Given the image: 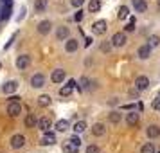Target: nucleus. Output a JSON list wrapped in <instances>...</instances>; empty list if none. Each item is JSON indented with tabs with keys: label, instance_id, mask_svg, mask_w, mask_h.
Listing matches in <instances>:
<instances>
[{
	"label": "nucleus",
	"instance_id": "7ed1b4c3",
	"mask_svg": "<svg viewBox=\"0 0 160 153\" xmlns=\"http://www.w3.org/2000/svg\"><path fill=\"white\" fill-rule=\"evenodd\" d=\"M18 81L16 79H9V81H6L4 85H2V92L4 94H8V95H11V94H15L16 90H18Z\"/></svg>",
	"mask_w": 160,
	"mask_h": 153
},
{
	"label": "nucleus",
	"instance_id": "f3484780",
	"mask_svg": "<svg viewBox=\"0 0 160 153\" xmlns=\"http://www.w3.org/2000/svg\"><path fill=\"white\" fill-rule=\"evenodd\" d=\"M151 45L148 43V45H142V47H140V49H138V58L140 59H148L149 58V56H151Z\"/></svg>",
	"mask_w": 160,
	"mask_h": 153
},
{
	"label": "nucleus",
	"instance_id": "c756f323",
	"mask_svg": "<svg viewBox=\"0 0 160 153\" xmlns=\"http://www.w3.org/2000/svg\"><path fill=\"white\" fill-rule=\"evenodd\" d=\"M140 153H155V146L151 144V142H148V144L142 146V150H140Z\"/></svg>",
	"mask_w": 160,
	"mask_h": 153
},
{
	"label": "nucleus",
	"instance_id": "f8f14e48",
	"mask_svg": "<svg viewBox=\"0 0 160 153\" xmlns=\"http://www.w3.org/2000/svg\"><path fill=\"white\" fill-rule=\"evenodd\" d=\"M148 87H149V78L138 76L137 79H135V88H137V90H146Z\"/></svg>",
	"mask_w": 160,
	"mask_h": 153
},
{
	"label": "nucleus",
	"instance_id": "b1692460",
	"mask_svg": "<svg viewBox=\"0 0 160 153\" xmlns=\"http://www.w3.org/2000/svg\"><path fill=\"white\" fill-rule=\"evenodd\" d=\"M101 9V0H90L88 2V11L90 13H97Z\"/></svg>",
	"mask_w": 160,
	"mask_h": 153
},
{
	"label": "nucleus",
	"instance_id": "ddd939ff",
	"mask_svg": "<svg viewBox=\"0 0 160 153\" xmlns=\"http://www.w3.org/2000/svg\"><path fill=\"white\" fill-rule=\"evenodd\" d=\"M68 36H70V29H68V27H65V25H61V27H58V29H56V38H58L59 42H63V40H67Z\"/></svg>",
	"mask_w": 160,
	"mask_h": 153
},
{
	"label": "nucleus",
	"instance_id": "cd10ccee",
	"mask_svg": "<svg viewBox=\"0 0 160 153\" xmlns=\"http://www.w3.org/2000/svg\"><path fill=\"white\" fill-rule=\"evenodd\" d=\"M36 117H34V114H29V115L25 117V126H27V128H34V126H36Z\"/></svg>",
	"mask_w": 160,
	"mask_h": 153
},
{
	"label": "nucleus",
	"instance_id": "423d86ee",
	"mask_svg": "<svg viewBox=\"0 0 160 153\" xmlns=\"http://www.w3.org/2000/svg\"><path fill=\"white\" fill-rule=\"evenodd\" d=\"M45 85V76L42 72H36L31 78V87L32 88H42Z\"/></svg>",
	"mask_w": 160,
	"mask_h": 153
},
{
	"label": "nucleus",
	"instance_id": "1a4fd4ad",
	"mask_svg": "<svg viewBox=\"0 0 160 153\" xmlns=\"http://www.w3.org/2000/svg\"><path fill=\"white\" fill-rule=\"evenodd\" d=\"M74 88H76V81H74V79H68V83H67L65 87L59 88V95H61V97H67V95L72 94Z\"/></svg>",
	"mask_w": 160,
	"mask_h": 153
},
{
	"label": "nucleus",
	"instance_id": "6e6552de",
	"mask_svg": "<svg viewBox=\"0 0 160 153\" xmlns=\"http://www.w3.org/2000/svg\"><path fill=\"white\" fill-rule=\"evenodd\" d=\"M56 142V135L52 133V131H43V137H42V140H40V144L42 146H52Z\"/></svg>",
	"mask_w": 160,
	"mask_h": 153
},
{
	"label": "nucleus",
	"instance_id": "a878e982",
	"mask_svg": "<svg viewBox=\"0 0 160 153\" xmlns=\"http://www.w3.org/2000/svg\"><path fill=\"white\" fill-rule=\"evenodd\" d=\"M117 16H119V20H126V18L130 16V9L126 8V6H121V8H119V13H117Z\"/></svg>",
	"mask_w": 160,
	"mask_h": 153
},
{
	"label": "nucleus",
	"instance_id": "4468645a",
	"mask_svg": "<svg viewBox=\"0 0 160 153\" xmlns=\"http://www.w3.org/2000/svg\"><path fill=\"white\" fill-rule=\"evenodd\" d=\"M51 29H52V23L49 22V20H43V22H40L38 23V33H40V34H49V33H51Z\"/></svg>",
	"mask_w": 160,
	"mask_h": 153
},
{
	"label": "nucleus",
	"instance_id": "79ce46f5",
	"mask_svg": "<svg viewBox=\"0 0 160 153\" xmlns=\"http://www.w3.org/2000/svg\"><path fill=\"white\" fill-rule=\"evenodd\" d=\"M0 69H2V63H0Z\"/></svg>",
	"mask_w": 160,
	"mask_h": 153
},
{
	"label": "nucleus",
	"instance_id": "e433bc0d",
	"mask_svg": "<svg viewBox=\"0 0 160 153\" xmlns=\"http://www.w3.org/2000/svg\"><path fill=\"white\" fill-rule=\"evenodd\" d=\"M153 108H155V110H160V97H157V99L153 101Z\"/></svg>",
	"mask_w": 160,
	"mask_h": 153
},
{
	"label": "nucleus",
	"instance_id": "72a5a7b5",
	"mask_svg": "<svg viewBox=\"0 0 160 153\" xmlns=\"http://www.w3.org/2000/svg\"><path fill=\"white\" fill-rule=\"evenodd\" d=\"M83 2H85V0H70L72 8H81V6H83Z\"/></svg>",
	"mask_w": 160,
	"mask_h": 153
},
{
	"label": "nucleus",
	"instance_id": "0eeeda50",
	"mask_svg": "<svg viewBox=\"0 0 160 153\" xmlns=\"http://www.w3.org/2000/svg\"><path fill=\"white\" fill-rule=\"evenodd\" d=\"M29 65H31V56H29V54H20V56L16 58V67H18L20 70L27 69Z\"/></svg>",
	"mask_w": 160,
	"mask_h": 153
},
{
	"label": "nucleus",
	"instance_id": "9b49d317",
	"mask_svg": "<svg viewBox=\"0 0 160 153\" xmlns=\"http://www.w3.org/2000/svg\"><path fill=\"white\" fill-rule=\"evenodd\" d=\"M65 79V70L63 69H56V70H52V74H51V81L52 83H61V81Z\"/></svg>",
	"mask_w": 160,
	"mask_h": 153
},
{
	"label": "nucleus",
	"instance_id": "5701e85b",
	"mask_svg": "<svg viewBox=\"0 0 160 153\" xmlns=\"http://www.w3.org/2000/svg\"><path fill=\"white\" fill-rule=\"evenodd\" d=\"M68 128H70V123L67 119H59L58 123H56V130L58 131H67Z\"/></svg>",
	"mask_w": 160,
	"mask_h": 153
},
{
	"label": "nucleus",
	"instance_id": "f704fd0d",
	"mask_svg": "<svg viewBox=\"0 0 160 153\" xmlns=\"http://www.w3.org/2000/svg\"><path fill=\"white\" fill-rule=\"evenodd\" d=\"M74 20H76V22H81V20H83V11H78V13L74 15Z\"/></svg>",
	"mask_w": 160,
	"mask_h": 153
},
{
	"label": "nucleus",
	"instance_id": "4c0bfd02",
	"mask_svg": "<svg viewBox=\"0 0 160 153\" xmlns=\"http://www.w3.org/2000/svg\"><path fill=\"white\" fill-rule=\"evenodd\" d=\"M101 49H102L104 52H108L110 49H112V43H102V45H101Z\"/></svg>",
	"mask_w": 160,
	"mask_h": 153
},
{
	"label": "nucleus",
	"instance_id": "4be33fe9",
	"mask_svg": "<svg viewBox=\"0 0 160 153\" xmlns=\"http://www.w3.org/2000/svg\"><path fill=\"white\" fill-rule=\"evenodd\" d=\"M126 123L130 124V126H135L138 123V114L137 112H130L128 115H126Z\"/></svg>",
	"mask_w": 160,
	"mask_h": 153
},
{
	"label": "nucleus",
	"instance_id": "2f4dec72",
	"mask_svg": "<svg viewBox=\"0 0 160 153\" xmlns=\"http://www.w3.org/2000/svg\"><path fill=\"white\" fill-rule=\"evenodd\" d=\"M124 31H126V33H131V31H135V18H131L130 23L124 27Z\"/></svg>",
	"mask_w": 160,
	"mask_h": 153
},
{
	"label": "nucleus",
	"instance_id": "a211bd4d",
	"mask_svg": "<svg viewBox=\"0 0 160 153\" xmlns=\"http://www.w3.org/2000/svg\"><path fill=\"white\" fill-rule=\"evenodd\" d=\"M78 150H79V146H76L70 139L63 142V153H78Z\"/></svg>",
	"mask_w": 160,
	"mask_h": 153
},
{
	"label": "nucleus",
	"instance_id": "a19ab883",
	"mask_svg": "<svg viewBox=\"0 0 160 153\" xmlns=\"http://www.w3.org/2000/svg\"><path fill=\"white\" fill-rule=\"evenodd\" d=\"M0 13H2V8H0Z\"/></svg>",
	"mask_w": 160,
	"mask_h": 153
},
{
	"label": "nucleus",
	"instance_id": "20e7f679",
	"mask_svg": "<svg viewBox=\"0 0 160 153\" xmlns=\"http://www.w3.org/2000/svg\"><path fill=\"white\" fill-rule=\"evenodd\" d=\"M23 144H25V137L22 133H15L11 137V148L13 150H20V148H23Z\"/></svg>",
	"mask_w": 160,
	"mask_h": 153
},
{
	"label": "nucleus",
	"instance_id": "473e14b6",
	"mask_svg": "<svg viewBox=\"0 0 160 153\" xmlns=\"http://www.w3.org/2000/svg\"><path fill=\"white\" fill-rule=\"evenodd\" d=\"M85 153H101V150H99L97 146L90 144V146H87V151H85Z\"/></svg>",
	"mask_w": 160,
	"mask_h": 153
},
{
	"label": "nucleus",
	"instance_id": "bb28decb",
	"mask_svg": "<svg viewBox=\"0 0 160 153\" xmlns=\"http://www.w3.org/2000/svg\"><path fill=\"white\" fill-rule=\"evenodd\" d=\"M72 130L76 131V133H83V131L87 130V123H85V121H78V123L72 126Z\"/></svg>",
	"mask_w": 160,
	"mask_h": 153
},
{
	"label": "nucleus",
	"instance_id": "dca6fc26",
	"mask_svg": "<svg viewBox=\"0 0 160 153\" xmlns=\"http://www.w3.org/2000/svg\"><path fill=\"white\" fill-rule=\"evenodd\" d=\"M92 133H94L95 137H102V135L106 133V126L102 123H95L94 126H92Z\"/></svg>",
	"mask_w": 160,
	"mask_h": 153
},
{
	"label": "nucleus",
	"instance_id": "7c9ffc66",
	"mask_svg": "<svg viewBox=\"0 0 160 153\" xmlns=\"http://www.w3.org/2000/svg\"><path fill=\"white\" fill-rule=\"evenodd\" d=\"M158 43H160V38L157 36V34H153V36H149V45H151V47H157Z\"/></svg>",
	"mask_w": 160,
	"mask_h": 153
},
{
	"label": "nucleus",
	"instance_id": "2eb2a0df",
	"mask_svg": "<svg viewBox=\"0 0 160 153\" xmlns=\"http://www.w3.org/2000/svg\"><path fill=\"white\" fill-rule=\"evenodd\" d=\"M78 47H79L78 40H74V38H67V42H65V51L67 52H76L78 51Z\"/></svg>",
	"mask_w": 160,
	"mask_h": 153
},
{
	"label": "nucleus",
	"instance_id": "393cba45",
	"mask_svg": "<svg viewBox=\"0 0 160 153\" xmlns=\"http://www.w3.org/2000/svg\"><path fill=\"white\" fill-rule=\"evenodd\" d=\"M51 103H52L51 95H47V94H43V95H40V97H38V105H40V106H49Z\"/></svg>",
	"mask_w": 160,
	"mask_h": 153
},
{
	"label": "nucleus",
	"instance_id": "412c9836",
	"mask_svg": "<svg viewBox=\"0 0 160 153\" xmlns=\"http://www.w3.org/2000/svg\"><path fill=\"white\" fill-rule=\"evenodd\" d=\"M47 6H49V0H36L34 2V11L36 13H43L47 9Z\"/></svg>",
	"mask_w": 160,
	"mask_h": 153
},
{
	"label": "nucleus",
	"instance_id": "f03ea898",
	"mask_svg": "<svg viewBox=\"0 0 160 153\" xmlns=\"http://www.w3.org/2000/svg\"><path fill=\"white\" fill-rule=\"evenodd\" d=\"M126 42H128L126 33H115V34L112 36V40H110L112 47H124V45H126Z\"/></svg>",
	"mask_w": 160,
	"mask_h": 153
},
{
	"label": "nucleus",
	"instance_id": "58836bf2",
	"mask_svg": "<svg viewBox=\"0 0 160 153\" xmlns=\"http://www.w3.org/2000/svg\"><path fill=\"white\" fill-rule=\"evenodd\" d=\"M90 43H92V38H87L85 40V47H90Z\"/></svg>",
	"mask_w": 160,
	"mask_h": 153
},
{
	"label": "nucleus",
	"instance_id": "aec40b11",
	"mask_svg": "<svg viewBox=\"0 0 160 153\" xmlns=\"http://www.w3.org/2000/svg\"><path fill=\"white\" fill-rule=\"evenodd\" d=\"M146 133H148V137L149 139H157L160 135V128L157 126V124H151V126L146 130Z\"/></svg>",
	"mask_w": 160,
	"mask_h": 153
},
{
	"label": "nucleus",
	"instance_id": "f257e3e1",
	"mask_svg": "<svg viewBox=\"0 0 160 153\" xmlns=\"http://www.w3.org/2000/svg\"><path fill=\"white\" fill-rule=\"evenodd\" d=\"M6 112L11 117H18L22 114V105H20V101H9L8 106H6Z\"/></svg>",
	"mask_w": 160,
	"mask_h": 153
},
{
	"label": "nucleus",
	"instance_id": "6ab92c4d",
	"mask_svg": "<svg viewBox=\"0 0 160 153\" xmlns=\"http://www.w3.org/2000/svg\"><path fill=\"white\" fill-rule=\"evenodd\" d=\"M131 4H133V8H135L137 13H144L148 9V2L146 0H131Z\"/></svg>",
	"mask_w": 160,
	"mask_h": 153
},
{
	"label": "nucleus",
	"instance_id": "9d476101",
	"mask_svg": "<svg viewBox=\"0 0 160 153\" xmlns=\"http://www.w3.org/2000/svg\"><path fill=\"white\" fill-rule=\"evenodd\" d=\"M36 126H38L42 131H47V130H51L52 121L49 119V117H40V119L36 121Z\"/></svg>",
	"mask_w": 160,
	"mask_h": 153
},
{
	"label": "nucleus",
	"instance_id": "c9c22d12",
	"mask_svg": "<svg viewBox=\"0 0 160 153\" xmlns=\"http://www.w3.org/2000/svg\"><path fill=\"white\" fill-rule=\"evenodd\" d=\"M70 140H72V142H74L76 146H81V139L78 137V135H74V137H70Z\"/></svg>",
	"mask_w": 160,
	"mask_h": 153
},
{
	"label": "nucleus",
	"instance_id": "ea45409f",
	"mask_svg": "<svg viewBox=\"0 0 160 153\" xmlns=\"http://www.w3.org/2000/svg\"><path fill=\"white\" fill-rule=\"evenodd\" d=\"M158 8H160V0H158Z\"/></svg>",
	"mask_w": 160,
	"mask_h": 153
},
{
	"label": "nucleus",
	"instance_id": "39448f33",
	"mask_svg": "<svg viewBox=\"0 0 160 153\" xmlns=\"http://www.w3.org/2000/svg\"><path fill=\"white\" fill-rule=\"evenodd\" d=\"M106 29H108V23H106V20H97V22H94V25H92L94 34H104V33H106Z\"/></svg>",
	"mask_w": 160,
	"mask_h": 153
},
{
	"label": "nucleus",
	"instance_id": "c85d7f7f",
	"mask_svg": "<svg viewBox=\"0 0 160 153\" xmlns=\"http://www.w3.org/2000/svg\"><path fill=\"white\" fill-rule=\"evenodd\" d=\"M108 119H110V123H113V124L121 123V112H112L108 115Z\"/></svg>",
	"mask_w": 160,
	"mask_h": 153
}]
</instances>
